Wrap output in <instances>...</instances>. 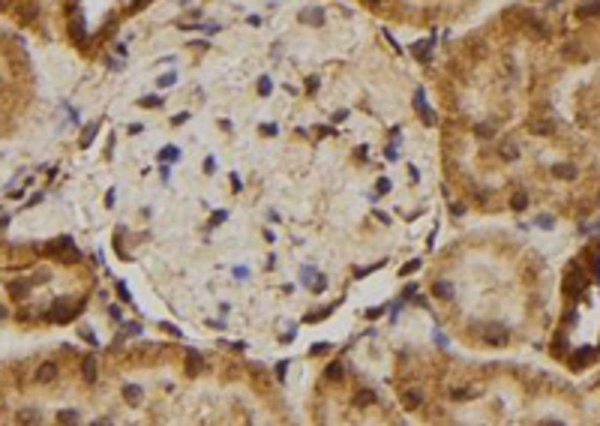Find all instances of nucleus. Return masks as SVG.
I'll list each match as a JSON object with an SVG mask.
<instances>
[{"label": "nucleus", "instance_id": "obj_16", "mask_svg": "<svg viewBox=\"0 0 600 426\" xmlns=\"http://www.w3.org/2000/svg\"><path fill=\"white\" fill-rule=\"evenodd\" d=\"M327 378H334V381H336V378H342V366H339V363H334V366L327 369Z\"/></svg>", "mask_w": 600, "mask_h": 426}, {"label": "nucleus", "instance_id": "obj_9", "mask_svg": "<svg viewBox=\"0 0 600 426\" xmlns=\"http://www.w3.org/2000/svg\"><path fill=\"white\" fill-rule=\"evenodd\" d=\"M18 423H39V414L30 411V408H24V411H18Z\"/></svg>", "mask_w": 600, "mask_h": 426}, {"label": "nucleus", "instance_id": "obj_17", "mask_svg": "<svg viewBox=\"0 0 600 426\" xmlns=\"http://www.w3.org/2000/svg\"><path fill=\"white\" fill-rule=\"evenodd\" d=\"M537 225H543V228H552V219H549V216H540V219H537Z\"/></svg>", "mask_w": 600, "mask_h": 426}, {"label": "nucleus", "instance_id": "obj_4", "mask_svg": "<svg viewBox=\"0 0 600 426\" xmlns=\"http://www.w3.org/2000/svg\"><path fill=\"white\" fill-rule=\"evenodd\" d=\"M486 342H495V345L507 342V330H504V327H489V330H486Z\"/></svg>", "mask_w": 600, "mask_h": 426}, {"label": "nucleus", "instance_id": "obj_12", "mask_svg": "<svg viewBox=\"0 0 600 426\" xmlns=\"http://www.w3.org/2000/svg\"><path fill=\"white\" fill-rule=\"evenodd\" d=\"M510 204H513V210H522V207H525V204H528V198L522 195V192H516V195H513V201H510Z\"/></svg>", "mask_w": 600, "mask_h": 426}, {"label": "nucleus", "instance_id": "obj_7", "mask_svg": "<svg viewBox=\"0 0 600 426\" xmlns=\"http://www.w3.org/2000/svg\"><path fill=\"white\" fill-rule=\"evenodd\" d=\"M501 156L504 159H516L519 156V147L513 144V141H504V147H501Z\"/></svg>", "mask_w": 600, "mask_h": 426}, {"label": "nucleus", "instance_id": "obj_1", "mask_svg": "<svg viewBox=\"0 0 600 426\" xmlns=\"http://www.w3.org/2000/svg\"><path fill=\"white\" fill-rule=\"evenodd\" d=\"M582 288H585V279H582L576 270H573V273H567V279H564V291H567V294L579 297V294H582Z\"/></svg>", "mask_w": 600, "mask_h": 426}, {"label": "nucleus", "instance_id": "obj_20", "mask_svg": "<svg viewBox=\"0 0 600 426\" xmlns=\"http://www.w3.org/2000/svg\"><path fill=\"white\" fill-rule=\"evenodd\" d=\"M9 6V0H0V9H6Z\"/></svg>", "mask_w": 600, "mask_h": 426}, {"label": "nucleus", "instance_id": "obj_19", "mask_svg": "<svg viewBox=\"0 0 600 426\" xmlns=\"http://www.w3.org/2000/svg\"><path fill=\"white\" fill-rule=\"evenodd\" d=\"M417 267H420V261H411V264H408V267H402V273H414V270H417Z\"/></svg>", "mask_w": 600, "mask_h": 426}, {"label": "nucleus", "instance_id": "obj_10", "mask_svg": "<svg viewBox=\"0 0 600 426\" xmlns=\"http://www.w3.org/2000/svg\"><path fill=\"white\" fill-rule=\"evenodd\" d=\"M594 357V351H588V348H582V351H576L573 354V366H582L585 361H591Z\"/></svg>", "mask_w": 600, "mask_h": 426}, {"label": "nucleus", "instance_id": "obj_11", "mask_svg": "<svg viewBox=\"0 0 600 426\" xmlns=\"http://www.w3.org/2000/svg\"><path fill=\"white\" fill-rule=\"evenodd\" d=\"M123 396H126V402H132V405H138V402H141V390H138V387H126V390H123Z\"/></svg>", "mask_w": 600, "mask_h": 426}, {"label": "nucleus", "instance_id": "obj_6", "mask_svg": "<svg viewBox=\"0 0 600 426\" xmlns=\"http://www.w3.org/2000/svg\"><path fill=\"white\" fill-rule=\"evenodd\" d=\"M552 171H555V177H567V180L576 177V168H573V165H555Z\"/></svg>", "mask_w": 600, "mask_h": 426}, {"label": "nucleus", "instance_id": "obj_18", "mask_svg": "<svg viewBox=\"0 0 600 426\" xmlns=\"http://www.w3.org/2000/svg\"><path fill=\"white\" fill-rule=\"evenodd\" d=\"M174 156H177V150H174V147H168V150H162V159H174Z\"/></svg>", "mask_w": 600, "mask_h": 426}, {"label": "nucleus", "instance_id": "obj_5", "mask_svg": "<svg viewBox=\"0 0 600 426\" xmlns=\"http://www.w3.org/2000/svg\"><path fill=\"white\" fill-rule=\"evenodd\" d=\"M420 402H423V396H420V394H411V390H408V394L402 396V405H405L408 411H414V408H420Z\"/></svg>", "mask_w": 600, "mask_h": 426}, {"label": "nucleus", "instance_id": "obj_13", "mask_svg": "<svg viewBox=\"0 0 600 426\" xmlns=\"http://www.w3.org/2000/svg\"><path fill=\"white\" fill-rule=\"evenodd\" d=\"M354 402H357V405H369V402H375V394H369V390H363V394L357 396Z\"/></svg>", "mask_w": 600, "mask_h": 426}, {"label": "nucleus", "instance_id": "obj_14", "mask_svg": "<svg viewBox=\"0 0 600 426\" xmlns=\"http://www.w3.org/2000/svg\"><path fill=\"white\" fill-rule=\"evenodd\" d=\"M57 420H63V423H75V420H78V414H75V411H60V414H57Z\"/></svg>", "mask_w": 600, "mask_h": 426}, {"label": "nucleus", "instance_id": "obj_2", "mask_svg": "<svg viewBox=\"0 0 600 426\" xmlns=\"http://www.w3.org/2000/svg\"><path fill=\"white\" fill-rule=\"evenodd\" d=\"M57 378V363H42L39 369H36V381L39 384H48V381H54Z\"/></svg>", "mask_w": 600, "mask_h": 426}, {"label": "nucleus", "instance_id": "obj_3", "mask_svg": "<svg viewBox=\"0 0 600 426\" xmlns=\"http://www.w3.org/2000/svg\"><path fill=\"white\" fill-rule=\"evenodd\" d=\"M432 294L441 297V300H450V297H453V285H450V282H435V285H432Z\"/></svg>", "mask_w": 600, "mask_h": 426}, {"label": "nucleus", "instance_id": "obj_15", "mask_svg": "<svg viewBox=\"0 0 600 426\" xmlns=\"http://www.w3.org/2000/svg\"><path fill=\"white\" fill-rule=\"evenodd\" d=\"M24 288H27L24 282H12V285H9V291H12L15 297H24Z\"/></svg>", "mask_w": 600, "mask_h": 426}, {"label": "nucleus", "instance_id": "obj_8", "mask_svg": "<svg viewBox=\"0 0 600 426\" xmlns=\"http://www.w3.org/2000/svg\"><path fill=\"white\" fill-rule=\"evenodd\" d=\"M81 372H84V381H96V366H93V361H84V366H81Z\"/></svg>", "mask_w": 600, "mask_h": 426}]
</instances>
